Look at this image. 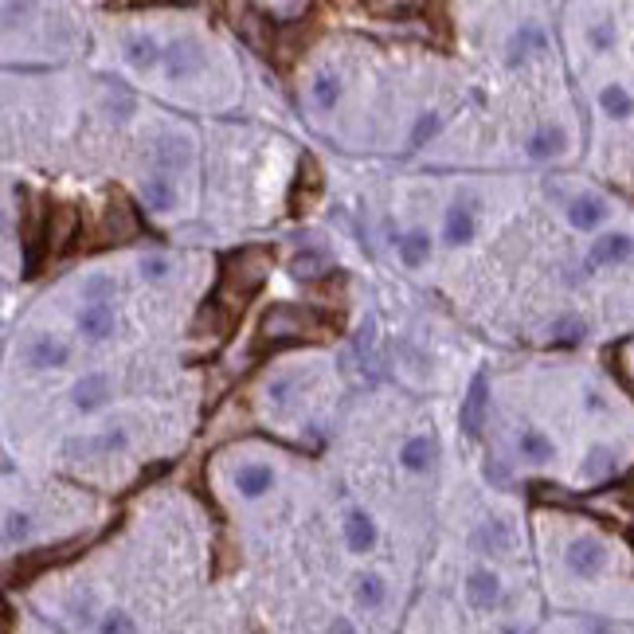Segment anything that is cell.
Returning <instances> with one entry per match:
<instances>
[{"mask_svg": "<svg viewBox=\"0 0 634 634\" xmlns=\"http://www.w3.org/2000/svg\"><path fill=\"white\" fill-rule=\"evenodd\" d=\"M630 337H623L619 341V380H623V392H630L634 388V373H630Z\"/></svg>", "mask_w": 634, "mask_h": 634, "instance_id": "41", "label": "cell"}, {"mask_svg": "<svg viewBox=\"0 0 634 634\" xmlns=\"http://www.w3.org/2000/svg\"><path fill=\"white\" fill-rule=\"evenodd\" d=\"M322 169H317L313 157H302V169H298V180L294 189H290V216H302V211H310L313 200L322 196Z\"/></svg>", "mask_w": 634, "mask_h": 634, "instance_id": "6", "label": "cell"}, {"mask_svg": "<svg viewBox=\"0 0 634 634\" xmlns=\"http://www.w3.org/2000/svg\"><path fill=\"white\" fill-rule=\"evenodd\" d=\"M0 16H5V24H20L16 16H28V5H5L0 8Z\"/></svg>", "mask_w": 634, "mask_h": 634, "instance_id": "46", "label": "cell"}, {"mask_svg": "<svg viewBox=\"0 0 634 634\" xmlns=\"http://www.w3.org/2000/svg\"><path fill=\"white\" fill-rule=\"evenodd\" d=\"M78 333L90 337V341H106L114 333V306L110 302H90L78 313Z\"/></svg>", "mask_w": 634, "mask_h": 634, "instance_id": "12", "label": "cell"}, {"mask_svg": "<svg viewBox=\"0 0 634 634\" xmlns=\"http://www.w3.org/2000/svg\"><path fill=\"white\" fill-rule=\"evenodd\" d=\"M584 333H588V325L579 322V317H560V322H552V329H548V345L552 349H572V345L584 341Z\"/></svg>", "mask_w": 634, "mask_h": 634, "instance_id": "23", "label": "cell"}, {"mask_svg": "<svg viewBox=\"0 0 634 634\" xmlns=\"http://www.w3.org/2000/svg\"><path fill=\"white\" fill-rule=\"evenodd\" d=\"M474 545H478L482 552H506V548H509V525H506V521L482 525L478 533H474Z\"/></svg>", "mask_w": 634, "mask_h": 634, "instance_id": "27", "label": "cell"}, {"mask_svg": "<svg viewBox=\"0 0 634 634\" xmlns=\"http://www.w3.org/2000/svg\"><path fill=\"white\" fill-rule=\"evenodd\" d=\"M341 98V83H337V75H317L313 78V102L322 106V110H333Z\"/></svg>", "mask_w": 634, "mask_h": 634, "instance_id": "33", "label": "cell"}, {"mask_svg": "<svg viewBox=\"0 0 634 634\" xmlns=\"http://www.w3.org/2000/svg\"><path fill=\"white\" fill-rule=\"evenodd\" d=\"M126 446V431L122 427H110V431H102V435H87V439H71L67 443V455H110V451H122Z\"/></svg>", "mask_w": 634, "mask_h": 634, "instance_id": "14", "label": "cell"}, {"mask_svg": "<svg viewBox=\"0 0 634 634\" xmlns=\"http://www.w3.org/2000/svg\"><path fill=\"white\" fill-rule=\"evenodd\" d=\"M161 59H165V67H169V75H173V78L204 71V51H200L196 39H177V44H169L161 51Z\"/></svg>", "mask_w": 634, "mask_h": 634, "instance_id": "8", "label": "cell"}, {"mask_svg": "<svg viewBox=\"0 0 634 634\" xmlns=\"http://www.w3.org/2000/svg\"><path fill=\"white\" fill-rule=\"evenodd\" d=\"M400 259L404 267H423V262L431 259V235L427 231H412L400 240Z\"/></svg>", "mask_w": 634, "mask_h": 634, "instance_id": "25", "label": "cell"}, {"mask_svg": "<svg viewBox=\"0 0 634 634\" xmlns=\"http://www.w3.org/2000/svg\"><path fill=\"white\" fill-rule=\"evenodd\" d=\"M443 240L451 243V247H462V243L474 240V211H470L466 204H455L451 211H446V220H443Z\"/></svg>", "mask_w": 634, "mask_h": 634, "instance_id": "19", "label": "cell"}, {"mask_svg": "<svg viewBox=\"0 0 634 634\" xmlns=\"http://www.w3.org/2000/svg\"><path fill=\"white\" fill-rule=\"evenodd\" d=\"M290 271L298 274V279H322V274H329V271H337V267H329V259L325 255H317V251H302V255L290 262Z\"/></svg>", "mask_w": 634, "mask_h": 634, "instance_id": "29", "label": "cell"}, {"mask_svg": "<svg viewBox=\"0 0 634 634\" xmlns=\"http://www.w3.org/2000/svg\"><path fill=\"white\" fill-rule=\"evenodd\" d=\"M568 220H572V228L591 231L596 223L607 220V204L599 200V196H576V200L568 204Z\"/></svg>", "mask_w": 634, "mask_h": 634, "instance_id": "18", "label": "cell"}, {"mask_svg": "<svg viewBox=\"0 0 634 634\" xmlns=\"http://www.w3.org/2000/svg\"><path fill=\"white\" fill-rule=\"evenodd\" d=\"M271 267H274V255H271L267 247H243V251H235V255L223 259L220 290H216V298H211L208 306L216 310L228 325H235V317L243 313L247 298L259 294L262 282L271 279Z\"/></svg>", "mask_w": 634, "mask_h": 634, "instance_id": "1", "label": "cell"}, {"mask_svg": "<svg viewBox=\"0 0 634 634\" xmlns=\"http://www.w3.org/2000/svg\"><path fill=\"white\" fill-rule=\"evenodd\" d=\"M533 47H545V36H540L533 24H525V28L513 36V44H509V67H517V63H525V56Z\"/></svg>", "mask_w": 634, "mask_h": 634, "instance_id": "30", "label": "cell"}, {"mask_svg": "<svg viewBox=\"0 0 634 634\" xmlns=\"http://www.w3.org/2000/svg\"><path fill=\"white\" fill-rule=\"evenodd\" d=\"M75 548H83V540H67V545H56V548H39V552H28V557H20L12 564V576L16 579H32L39 572H47V568L63 564L67 557H75Z\"/></svg>", "mask_w": 634, "mask_h": 634, "instance_id": "7", "label": "cell"}, {"mask_svg": "<svg viewBox=\"0 0 634 634\" xmlns=\"http://www.w3.org/2000/svg\"><path fill=\"white\" fill-rule=\"evenodd\" d=\"M325 333H329V322L317 310L298 306V302H279L259 322V353L298 345V341H322Z\"/></svg>", "mask_w": 634, "mask_h": 634, "instance_id": "2", "label": "cell"}, {"mask_svg": "<svg viewBox=\"0 0 634 634\" xmlns=\"http://www.w3.org/2000/svg\"><path fill=\"white\" fill-rule=\"evenodd\" d=\"M0 228H5V220H0Z\"/></svg>", "mask_w": 634, "mask_h": 634, "instance_id": "48", "label": "cell"}, {"mask_svg": "<svg viewBox=\"0 0 634 634\" xmlns=\"http://www.w3.org/2000/svg\"><path fill=\"white\" fill-rule=\"evenodd\" d=\"M627 259H630V235L627 231H615V235H603V240L591 243L588 267H603V262H627Z\"/></svg>", "mask_w": 634, "mask_h": 634, "instance_id": "15", "label": "cell"}, {"mask_svg": "<svg viewBox=\"0 0 634 634\" xmlns=\"http://www.w3.org/2000/svg\"><path fill=\"white\" fill-rule=\"evenodd\" d=\"M235 32H240L259 56H271V20H262L259 8H240L235 12Z\"/></svg>", "mask_w": 634, "mask_h": 634, "instance_id": "10", "label": "cell"}, {"mask_svg": "<svg viewBox=\"0 0 634 634\" xmlns=\"http://www.w3.org/2000/svg\"><path fill=\"white\" fill-rule=\"evenodd\" d=\"M345 540L353 552H373L376 548V521L364 509H353L345 521Z\"/></svg>", "mask_w": 634, "mask_h": 634, "instance_id": "16", "label": "cell"}, {"mask_svg": "<svg viewBox=\"0 0 634 634\" xmlns=\"http://www.w3.org/2000/svg\"><path fill=\"white\" fill-rule=\"evenodd\" d=\"M568 568H572L576 576H599L603 564H607V545L599 537H576L572 545L564 552Z\"/></svg>", "mask_w": 634, "mask_h": 634, "instance_id": "4", "label": "cell"}, {"mask_svg": "<svg viewBox=\"0 0 634 634\" xmlns=\"http://www.w3.org/2000/svg\"><path fill=\"white\" fill-rule=\"evenodd\" d=\"M564 145H568V134L564 129H540V134H533L528 138V157L533 161H548V157H557V153H564Z\"/></svg>", "mask_w": 634, "mask_h": 634, "instance_id": "22", "label": "cell"}, {"mask_svg": "<svg viewBox=\"0 0 634 634\" xmlns=\"http://www.w3.org/2000/svg\"><path fill=\"white\" fill-rule=\"evenodd\" d=\"M78 240V208L59 204L44 216V255H67Z\"/></svg>", "mask_w": 634, "mask_h": 634, "instance_id": "3", "label": "cell"}, {"mask_svg": "<svg viewBox=\"0 0 634 634\" xmlns=\"http://www.w3.org/2000/svg\"><path fill=\"white\" fill-rule=\"evenodd\" d=\"M106 395H110V380L106 376H83L71 388V400H75L78 412H98V407L106 404Z\"/></svg>", "mask_w": 634, "mask_h": 634, "instance_id": "17", "label": "cell"}, {"mask_svg": "<svg viewBox=\"0 0 634 634\" xmlns=\"http://www.w3.org/2000/svg\"><path fill=\"white\" fill-rule=\"evenodd\" d=\"M439 126H443L439 114H423L419 122H415V129H412V149H419L423 141H431L435 134H439Z\"/></svg>", "mask_w": 634, "mask_h": 634, "instance_id": "39", "label": "cell"}, {"mask_svg": "<svg viewBox=\"0 0 634 634\" xmlns=\"http://www.w3.org/2000/svg\"><path fill=\"white\" fill-rule=\"evenodd\" d=\"M67 341H59V337H51V333H39L32 345H28V364L32 368H63L67 364Z\"/></svg>", "mask_w": 634, "mask_h": 634, "instance_id": "13", "label": "cell"}, {"mask_svg": "<svg viewBox=\"0 0 634 634\" xmlns=\"http://www.w3.org/2000/svg\"><path fill=\"white\" fill-rule=\"evenodd\" d=\"M431 455H435V446H431V439H407L404 443V451H400V458H404V466L412 470V474H423L431 466Z\"/></svg>", "mask_w": 634, "mask_h": 634, "instance_id": "26", "label": "cell"}, {"mask_svg": "<svg viewBox=\"0 0 634 634\" xmlns=\"http://www.w3.org/2000/svg\"><path fill=\"white\" fill-rule=\"evenodd\" d=\"M517 446H521V458H528V462H548V458H552V443H548L540 431H533V427L521 431Z\"/></svg>", "mask_w": 634, "mask_h": 634, "instance_id": "32", "label": "cell"}, {"mask_svg": "<svg viewBox=\"0 0 634 634\" xmlns=\"http://www.w3.org/2000/svg\"><path fill=\"white\" fill-rule=\"evenodd\" d=\"M533 494H537V497H545V501H557V506H572V501H576L572 494H564L560 486H545V482H537V486H533Z\"/></svg>", "mask_w": 634, "mask_h": 634, "instance_id": "43", "label": "cell"}, {"mask_svg": "<svg viewBox=\"0 0 634 634\" xmlns=\"http://www.w3.org/2000/svg\"><path fill=\"white\" fill-rule=\"evenodd\" d=\"M32 528H36V521H32V513H8L5 517V540H12V545H20V540H28L32 537Z\"/></svg>", "mask_w": 634, "mask_h": 634, "instance_id": "35", "label": "cell"}, {"mask_svg": "<svg viewBox=\"0 0 634 634\" xmlns=\"http://www.w3.org/2000/svg\"><path fill=\"white\" fill-rule=\"evenodd\" d=\"M356 599H361L364 607H380V603H384V579H380V576H361V579H356Z\"/></svg>", "mask_w": 634, "mask_h": 634, "instance_id": "36", "label": "cell"}, {"mask_svg": "<svg viewBox=\"0 0 634 634\" xmlns=\"http://www.w3.org/2000/svg\"><path fill=\"white\" fill-rule=\"evenodd\" d=\"M486 404H490V395H486V376L478 373V376L470 380L466 404H462V412H458V419H462V431H466L470 439H478L482 427H486Z\"/></svg>", "mask_w": 634, "mask_h": 634, "instance_id": "9", "label": "cell"}, {"mask_svg": "<svg viewBox=\"0 0 634 634\" xmlns=\"http://www.w3.org/2000/svg\"><path fill=\"white\" fill-rule=\"evenodd\" d=\"M591 39H596V47H611L615 44V28H611V24H599V28H591Z\"/></svg>", "mask_w": 634, "mask_h": 634, "instance_id": "45", "label": "cell"}, {"mask_svg": "<svg viewBox=\"0 0 634 634\" xmlns=\"http://www.w3.org/2000/svg\"><path fill=\"white\" fill-rule=\"evenodd\" d=\"M329 634H356V630H353V623H345V619H337L333 630H329Z\"/></svg>", "mask_w": 634, "mask_h": 634, "instance_id": "47", "label": "cell"}, {"mask_svg": "<svg viewBox=\"0 0 634 634\" xmlns=\"http://www.w3.org/2000/svg\"><path fill=\"white\" fill-rule=\"evenodd\" d=\"M138 231H141V223H138L134 204H129L126 196H114L110 208H106V216H102V235H106V243H126L129 235H138Z\"/></svg>", "mask_w": 634, "mask_h": 634, "instance_id": "5", "label": "cell"}, {"mask_svg": "<svg viewBox=\"0 0 634 634\" xmlns=\"http://www.w3.org/2000/svg\"><path fill=\"white\" fill-rule=\"evenodd\" d=\"M466 599H470V607H478V611H490V607H497V599H501V579L490 572V568L470 572V579H466Z\"/></svg>", "mask_w": 634, "mask_h": 634, "instance_id": "11", "label": "cell"}, {"mask_svg": "<svg viewBox=\"0 0 634 634\" xmlns=\"http://www.w3.org/2000/svg\"><path fill=\"white\" fill-rule=\"evenodd\" d=\"M368 12H376V16L407 20V16H415V12H423V8H419V5H368Z\"/></svg>", "mask_w": 634, "mask_h": 634, "instance_id": "42", "label": "cell"}, {"mask_svg": "<svg viewBox=\"0 0 634 634\" xmlns=\"http://www.w3.org/2000/svg\"><path fill=\"white\" fill-rule=\"evenodd\" d=\"M141 279L145 282H165L169 279V259H161V255L141 259Z\"/></svg>", "mask_w": 634, "mask_h": 634, "instance_id": "40", "label": "cell"}, {"mask_svg": "<svg viewBox=\"0 0 634 634\" xmlns=\"http://www.w3.org/2000/svg\"><path fill=\"white\" fill-rule=\"evenodd\" d=\"M157 161H161L165 169H184L192 161V153H189V138H165L161 141V149H157Z\"/></svg>", "mask_w": 634, "mask_h": 634, "instance_id": "31", "label": "cell"}, {"mask_svg": "<svg viewBox=\"0 0 634 634\" xmlns=\"http://www.w3.org/2000/svg\"><path fill=\"white\" fill-rule=\"evenodd\" d=\"M98 634H138V623L126 611H106L98 623Z\"/></svg>", "mask_w": 634, "mask_h": 634, "instance_id": "38", "label": "cell"}, {"mask_svg": "<svg viewBox=\"0 0 634 634\" xmlns=\"http://www.w3.org/2000/svg\"><path fill=\"white\" fill-rule=\"evenodd\" d=\"M235 486H240L243 497H262L274 486V470L262 466V462H251V466L235 470Z\"/></svg>", "mask_w": 634, "mask_h": 634, "instance_id": "20", "label": "cell"}, {"mask_svg": "<svg viewBox=\"0 0 634 634\" xmlns=\"http://www.w3.org/2000/svg\"><path fill=\"white\" fill-rule=\"evenodd\" d=\"M290 392H294V380H290V376H282V380H271V395H274V400H290Z\"/></svg>", "mask_w": 634, "mask_h": 634, "instance_id": "44", "label": "cell"}, {"mask_svg": "<svg viewBox=\"0 0 634 634\" xmlns=\"http://www.w3.org/2000/svg\"><path fill=\"white\" fill-rule=\"evenodd\" d=\"M126 59L134 63L138 71H149V67H157V63H161V47H157L153 36H138V39H129Z\"/></svg>", "mask_w": 634, "mask_h": 634, "instance_id": "24", "label": "cell"}, {"mask_svg": "<svg viewBox=\"0 0 634 634\" xmlns=\"http://www.w3.org/2000/svg\"><path fill=\"white\" fill-rule=\"evenodd\" d=\"M603 474H615V455L607 446H596L591 458L584 462V478H603Z\"/></svg>", "mask_w": 634, "mask_h": 634, "instance_id": "37", "label": "cell"}, {"mask_svg": "<svg viewBox=\"0 0 634 634\" xmlns=\"http://www.w3.org/2000/svg\"><path fill=\"white\" fill-rule=\"evenodd\" d=\"M141 200L149 211H169L177 204V189H173V180L169 177H149L141 184Z\"/></svg>", "mask_w": 634, "mask_h": 634, "instance_id": "21", "label": "cell"}, {"mask_svg": "<svg viewBox=\"0 0 634 634\" xmlns=\"http://www.w3.org/2000/svg\"><path fill=\"white\" fill-rule=\"evenodd\" d=\"M114 290H118V282L110 274H90L83 282V298L87 302H114Z\"/></svg>", "mask_w": 634, "mask_h": 634, "instance_id": "34", "label": "cell"}, {"mask_svg": "<svg viewBox=\"0 0 634 634\" xmlns=\"http://www.w3.org/2000/svg\"><path fill=\"white\" fill-rule=\"evenodd\" d=\"M599 106H603V114H611V118H630V90L623 83L603 87L599 90Z\"/></svg>", "mask_w": 634, "mask_h": 634, "instance_id": "28", "label": "cell"}]
</instances>
